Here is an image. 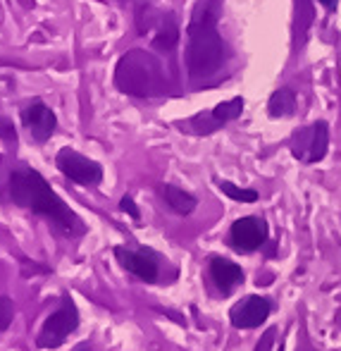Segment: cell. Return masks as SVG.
<instances>
[{
    "mask_svg": "<svg viewBox=\"0 0 341 351\" xmlns=\"http://www.w3.org/2000/svg\"><path fill=\"white\" fill-rule=\"evenodd\" d=\"M241 110H244V101H241V98H231V101H227V103H220L212 112L199 115L191 125L199 127L201 134H210V132L217 130V127L236 120V117L241 115Z\"/></svg>",
    "mask_w": 341,
    "mask_h": 351,
    "instance_id": "7c38bea8",
    "label": "cell"
},
{
    "mask_svg": "<svg viewBox=\"0 0 341 351\" xmlns=\"http://www.w3.org/2000/svg\"><path fill=\"white\" fill-rule=\"evenodd\" d=\"M8 194L17 208L31 210L36 215L46 217L65 237H81L86 232L81 217L53 191L46 177L34 167H17V170L10 172Z\"/></svg>",
    "mask_w": 341,
    "mask_h": 351,
    "instance_id": "6da1fadb",
    "label": "cell"
},
{
    "mask_svg": "<svg viewBox=\"0 0 341 351\" xmlns=\"http://www.w3.org/2000/svg\"><path fill=\"white\" fill-rule=\"evenodd\" d=\"M210 278L222 294L229 296L236 287L244 285L246 275H244V270H241V265H236L234 261L222 258V256H212L210 258Z\"/></svg>",
    "mask_w": 341,
    "mask_h": 351,
    "instance_id": "8fae6325",
    "label": "cell"
},
{
    "mask_svg": "<svg viewBox=\"0 0 341 351\" xmlns=\"http://www.w3.org/2000/svg\"><path fill=\"white\" fill-rule=\"evenodd\" d=\"M14 313H17V308H14V301L10 299V296H0V332H5V330H10V325H12L14 320Z\"/></svg>",
    "mask_w": 341,
    "mask_h": 351,
    "instance_id": "e0dca14e",
    "label": "cell"
},
{
    "mask_svg": "<svg viewBox=\"0 0 341 351\" xmlns=\"http://www.w3.org/2000/svg\"><path fill=\"white\" fill-rule=\"evenodd\" d=\"M157 194H160V199L167 204V208L172 213H177V215H189V213H194L196 206H199L194 194H189V191L179 189V186H175V184H160L157 186Z\"/></svg>",
    "mask_w": 341,
    "mask_h": 351,
    "instance_id": "4fadbf2b",
    "label": "cell"
},
{
    "mask_svg": "<svg viewBox=\"0 0 341 351\" xmlns=\"http://www.w3.org/2000/svg\"><path fill=\"white\" fill-rule=\"evenodd\" d=\"M22 125L34 141L46 143L53 134H55L58 117H55V112L46 106V103L34 101L31 106H27L22 110Z\"/></svg>",
    "mask_w": 341,
    "mask_h": 351,
    "instance_id": "30bf717a",
    "label": "cell"
},
{
    "mask_svg": "<svg viewBox=\"0 0 341 351\" xmlns=\"http://www.w3.org/2000/svg\"><path fill=\"white\" fill-rule=\"evenodd\" d=\"M296 108V96L291 88H279V91L273 93L268 103V110L273 117H289Z\"/></svg>",
    "mask_w": 341,
    "mask_h": 351,
    "instance_id": "5bb4252c",
    "label": "cell"
},
{
    "mask_svg": "<svg viewBox=\"0 0 341 351\" xmlns=\"http://www.w3.org/2000/svg\"><path fill=\"white\" fill-rule=\"evenodd\" d=\"M275 335H277V330H268V332L263 335V342H258V347H255V351H270V349H273Z\"/></svg>",
    "mask_w": 341,
    "mask_h": 351,
    "instance_id": "ffe728a7",
    "label": "cell"
},
{
    "mask_svg": "<svg viewBox=\"0 0 341 351\" xmlns=\"http://www.w3.org/2000/svg\"><path fill=\"white\" fill-rule=\"evenodd\" d=\"M179 41V24H177L175 17H167L160 22V32L155 36V48L160 51H172Z\"/></svg>",
    "mask_w": 341,
    "mask_h": 351,
    "instance_id": "9a60e30c",
    "label": "cell"
},
{
    "mask_svg": "<svg viewBox=\"0 0 341 351\" xmlns=\"http://www.w3.org/2000/svg\"><path fill=\"white\" fill-rule=\"evenodd\" d=\"M55 167L67 177L69 182L79 186H98L103 182V167L101 162L81 156L74 148H62L55 156Z\"/></svg>",
    "mask_w": 341,
    "mask_h": 351,
    "instance_id": "5b68a950",
    "label": "cell"
},
{
    "mask_svg": "<svg viewBox=\"0 0 341 351\" xmlns=\"http://www.w3.org/2000/svg\"><path fill=\"white\" fill-rule=\"evenodd\" d=\"M120 210L129 213L134 220H141V213H138V206L134 204V199H131V196H122V199H120Z\"/></svg>",
    "mask_w": 341,
    "mask_h": 351,
    "instance_id": "d6986e66",
    "label": "cell"
},
{
    "mask_svg": "<svg viewBox=\"0 0 341 351\" xmlns=\"http://www.w3.org/2000/svg\"><path fill=\"white\" fill-rule=\"evenodd\" d=\"M112 254H115L117 263H120L127 273L134 275L136 280L146 282V285H153V282H157V278H160V265H157V258L153 251H146V249L134 251V249H127V246H115Z\"/></svg>",
    "mask_w": 341,
    "mask_h": 351,
    "instance_id": "ba28073f",
    "label": "cell"
},
{
    "mask_svg": "<svg viewBox=\"0 0 341 351\" xmlns=\"http://www.w3.org/2000/svg\"><path fill=\"white\" fill-rule=\"evenodd\" d=\"M148 67H153L151 62V56H146V53L141 51H131L127 53L125 58L120 60V65H117V70H127V74H136V77H129L127 82L117 84V86L122 88V91L127 93H134V96H151L153 88L151 82H148Z\"/></svg>",
    "mask_w": 341,
    "mask_h": 351,
    "instance_id": "9c48e42d",
    "label": "cell"
},
{
    "mask_svg": "<svg viewBox=\"0 0 341 351\" xmlns=\"http://www.w3.org/2000/svg\"><path fill=\"white\" fill-rule=\"evenodd\" d=\"M289 148H291V156H294L296 160L305 162V165L320 162L327 156V148H329L327 122H315V125L294 132V136H291V141H289Z\"/></svg>",
    "mask_w": 341,
    "mask_h": 351,
    "instance_id": "277c9868",
    "label": "cell"
},
{
    "mask_svg": "<svg viewBox=\"0 0 341 351\" xmlns=\"http://www.w3.org/2000/svg\"><path fill=\"white\" fill-rule=\"evenodd\" d=\"M0 139L8 143V146L17 148V130H14L10 117H0Z\"/></svg>",
    "mask_w": 341,
    "mask_h": 351,
    "instance_id": "ac0fdd59",
    "label": "cell"
},
{
    "mask_svg": "<svg viewBox=\"0 0 341 351\" xmlns=\"http://www.w3.org/2000/svg\"><path fill=\"white\" fill-rule=\"evenodd\" d=\"M217 186H220L222 194H227L231 201H239V204H255V201H258V191L255 189H241V186L231 184V182H225V180L217 182Z\"/></svg>",
    "mask_w": 341,
    "mask_h": 351,
    "instance_id": "2e32d148",
    "label": "cell"
},
{
    "mask_svg": "<svg viewBox=\"0 0 341 351\" xmlns=\"http://www.w3.org/2000/svg\"><path fill=\"white\" fill-rule=\"evenodd\" d=\"M270 313H273V304L265 296L251 294L231 306L229 323L236 330H255L263 323H268Z\"/></svg>",
    "mask_w": 341,
    "mask_h": 351,
    "instance_id": "52a82bcc",
    "label": "cell"
},
{
    "mask_svg": "<svg viewBox=\"0 0 341 351\" xmlns=\"http://www.w3.org/2000/svg\"><path fill=\"white\" fill-rule=\"evenodd\" d=\"M320 3H323L327 10H334V8H337V0H320Z\"/></svg>",
    "mask_w": 341,
    "mask_h": 351,
    "instance_id": "44dd1931",
    "label": "cell"
},
{
    "mask_svg": "<svg viewBox=\"0 0 341 351\" xmlns=\"http://www.w3.org/2000/svg\"><path fill=\"white\" fill-rule=\"evenodd\" d=\"M81 325V315H79L77 301L72 299L69 291L60 294V306L55 313H51L43 323L41 332L36 337L38 349H58L67 342V337L72 332H77V328Z\"/></svg>",
    "mask_w": 341,
    "mask_h": 351,
    "instance_id": "3957f363",
    "label": "cell"
},
{
    "mask_svg": "<svg viewBox=\"0 0 341 351\" xmlns=\"http://www.w3.org/2000/svg\"><path fill=\"white\" fill-rule=\"evenodd\" d=\"M74 351H91V344L81 342V344H79V347H74Z\"/></svg>",
    "mask_w": 341,
    "mask_h": 351,
    "instance_id": "7402d4cb",
    "label": "cell"
},
{
    "mask_svg": "<svg viewBox=\"0 0 341 351\" xmlns=\"http://www.w3.org/2000/svg\"><path fill=\"white\" fill-rule=\"evenodd\" d=\"M268 234H270V227L263 217L246 215V217H239V220L231 225L229 244H231V249L239 251V254H251V251L260 249V246L268 241Z\"/></svg>",
    "mask_w": 341,
    "mask_h": 351,
    "instance_id": "8992f818",
    "label": "cell"
},
{
    "mask_svg": "<svg viewBox=\"0 0 341 351\" xmlns=\"http://www.w3.org/2000/svg\"><path fill=\"white\" fill-rule=\"evenodd\" d=\"M217 17H220L217 0H201L191 14L186 65L194 79L210 77L225 62V41L217 32Z\"/></svg>",
    "mask_w": 341,
    "mask_h": 351,
    "instance_id": "7a4b0ae2",
    "label": "cell"
}]
</instances>
